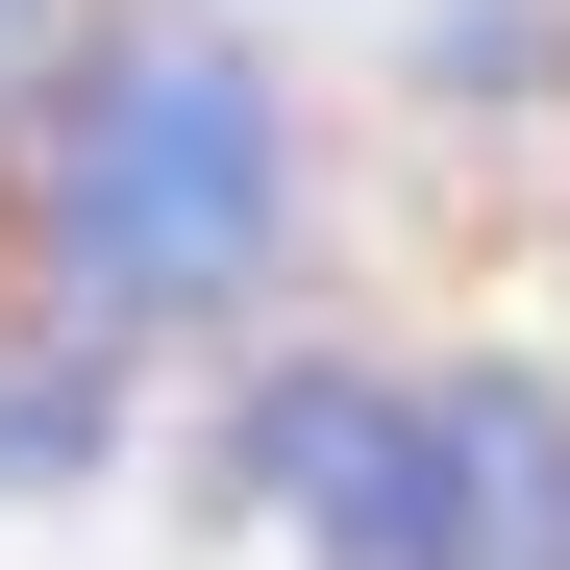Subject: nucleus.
Here are the masks:
<instances>
[{
    "label": "nucleus",
    "instance_id": "7ed1b4c3",
    "mask_svg": "<svg viewBox=\"0 0 570 570\" xmlns=\"http://www.w3.org/2000/svg\"><path fill=\"white\" fill-rule=\"evenodd\" d=\"M397 422V347H248L224 372V422H199V471H224V521L248 546H298L323 497H347V446Z\"/></svg>",
    "mask_w": 570,
    "mask_h": 570
},
{
    "label": "nucleus",
    "instance_id": "39448f33",
    "mask_svg": "<svg viewBox=\"0 0 570 570\" xmlns=\"http://www.w3.org/2000/svg\"><path fill=\"white\" fill-rule=\"evenodd\" d=\"M75 26H100V0H0V125L50 100V50H75Z\"/></svg>",
    "mask_w": 570,
    "mask_h": 570
},
{
    "label": "nucleus",
    "instance_id": "f257e3e1",
    "mask_svg": "<svg viewBox=\"0 0 570 570\" xmlns=\"http://www.w3.org/2000/svg\"><path fill=\"white\" fill-rule=\"evenodd\" d=\"M0 199H26V298L75 347H125V372L224 347L248 372V323L323 248V100L248 0H100L50 50V100L0 125Z\"/></svg>",
    "mask_w": 570,
    "mask_h": 570
},
{
    "label": "nucleus",
    "instance_id": "f03ea898",
    "mask_svg": "<svg viewBox=\"0 0 570 570\" xmlns=\"http://www.w3.org/2000/svg\"><path fill=\"white\" fill-rule=\"evenodd\" d=\"M298 570H570V347H397V422L347 446Z\"/></svg>",
    "mask_w": 570,
    "mask_h": 570
},
{
    "label": "nucleus",
    "instance_id": "20e7f679",
    "mask_svg": "<svg viewBox=\"0 0 570 570\" xmlns=\"http://www.w3.org/2000/svg\"><path fill=\"white\" fill-rule=\"evenodd\" d=\"M100 471H125V347L26 323V347H0V497H26V521H75Z\"/></svg>",
    "mask_w": 570,
    "mask_h": 570
}]
</instances>
